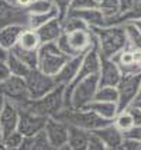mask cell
<instances>
[{
    "instance_id": "1",
    "label": "cell",
    "mask_w": 141,
    "mask_h": 150,
    "mask_svg": "<svg viewBox=\"0 0 141 150\" xmlns=\"http://www.w3.org/2000/svg\"><path fill=\"white\" fill-rule=\"evenodd\" d=\"M90 31L94 35L100 56H104V58L114 56L121 49H124L128 44L124 25L93 27L90 28Z\"/></svg>"
},
{
    "instance_id": "2",
    "label": "cell",
    "mask_w": 141,
    "mask_h": 150,
    "mask_svg": "<svg viewBox=\"0 0 141 150\" xmlns=\"http://www.w3.org/2000/svg\"><path fill=\"white\" fill-rule=\"evenodd\" d=\"M19 110L30 111L41 117H54L61 110L65 108V86H57L54 90L37 100H26L17 103Z\"/></svg>"
},
{
    "instance_id": "3",
    "label": "cell",
    "mask_w": 141,
    "mask_h": 150,
    "mask_svg": "<svg viewBox=\"0 0 141 150\" xmlns=\"http://www.w3.org/2000/svg\"><path fill=\"white\" fill-rule=\"evenodd\" d=\"M54 118L64 121L68 125L79 126L89 132L96 131L102 126L113 122V121L102 118L100 115H97L96 112H93L92 110H87V108H64L57 115H54Z\"/></svg>"
},
{
    "instance_id": "4",
    "label": "cell",
    "mask_w": 141,
    "mask_h": 150,
    "mask_svg": "<svg viewBox=\"0 0 141 150\" xmlns=\"http://www.w3.org/2000/svg\"><path fill=\"white\" fill-rule=\"evenodd\" d=\"M94 35L89 30H76L71 33H62L59 38L57 39V44L59 49L67 56H78L87 52L94 44Z\"/></svg>"
},
{
    "instance_id": "5",
    "label": "cell",
    "mask_w": 141,
    "mask_h": 150,
    "mask_svg": "<svg viewBox=\"0 0 141 150\" xmlns=\"http://www.w3.org/2000/svg\"><path fill=\"white\" fill-rule=\"evenodd\" d=\"M69 56L59 49L57 41L42 42L38 48V69L45 74L55 76L59 72V69L65 65Z\"/></svg>"
},
{
    "instance_id": "6",
    "label": "cell",
    "mask_w": 141,
    "mask_h": 150,
    "mask_svg": "<svg viewBox=\"0 0 141 150\" xmlns=\"http://www.w3.org/2000/svg\"><path fill=\"white\" fill-rule=\"evenodd\" d=\"M141 86V72L137 73H126L123 74L119 81L117 91H119V111L126 110L130 104H133L135 101V98L138 96Z\"/></svg>"
},
{
    "instance_id": "7",
    "label": "cell",
    "mask_w": 141,
    "mask_h": 150,
    "mask_svg": "<svg viewBox=\"0 0 141 150\" xmlns=\"http://www.w3.org/2000/svg\"><path fill=\"white\" fill-rule=\"evenodd\" d=\"M24 80H26V84H27L30 100H37V98L44 97L45 94H48L51 90H54L58 86L55 83L54 76L42 73L38 67L31 69L27 73V76L24 77Z\"/></svg>"
},
{
    "instance_id": "8",
    "label": "cell",
    "mask_w": 141,
    "mask_h": 150,
    "mask_svg": "<svg viewBox=\"0 0 141 150\" xmlns=\"http://www.w3.org/2000/svg\"><path fill=\"white\" fill-rule=\"evenodd\" d=\"M0 94L6 98L7 101H11L14 104L30 100L24 77L13 76V74L7 79L6 81L0 83Z\"/></svg>"
},
{
    "instance_id": "9",
    "label": "cell",
    "mask_w": 141,
    "mask_h": 150,
    "mask_svg": "<svg viewBox=\"0 0 141 150\" xmlns=\"http://www.w3.org/2000/svg\"><path fill=\"white\" fill-rule=\"evenodd\" d=\"M28 17L30 14L26 8L14 6L9 0H0V28L11 24L28 27Z\"/></svg>"
},
{
    "instance_id": "10",
    "label": "cell",
    "mask_w": 141,
    "mask_h": 150,
    "mask_svg": "<svg viewBox=\"0 0 141 150\" xmlns=\"http://www.w3.org/2000/svg\"><path fill=\"white\" fill-rule=\"evenodd\" d=\"M44 131L47 133L54 150L68 149V124L54 117H48Z\"/></svg>"
},
{
    "instance_id": "11",
    "label": "cell",
    "mask_w": 141,
    "mask_h": 150,
    "mask_svg": "<svg viewBox=\"0 0 141 150\" xmlns=\"http://www.w3.org/2000/svg\"><path fill=\"white\" fill-rule=\"evenodd\" d=\"M20 115H19V124H17V131L20 132L23 136H33L35 133L44 129L47 118L33 114L30 111H24V110H19Z\"/></svg>"
},
{
    "instance_id": "12",
    "label": "cell",
    "mask_w": 141,
    "mask_h": 150,
    "mask_svg": "<svg viewBox=\"0 0 141 150\" xmlns=\"http://www.w3.org/2000/svg\"><path fill=\"white\" fill-rule=\"evenodd\" d=\"M121 76H123V73H121L120 67L113 59L100 56L99 86H117Z\"/></svg>"
},
{
    "instance_id": "13",
    "label": "cell",
    "mask_w": 141,
    "mask_h": 150,
    "mask_svg": "<svg viewBox=\"0 0 141 150\" xmlns=\"http://www.w3.org/2000/svg\"><path fill=\"white\" fill-rule=\"evenodd\" d=\"M96 132L100 139L103 140V143H104V147L106 150H120L123 149V142H124V136H123V132L113 124V122H110V124L104 125V126H102L99 129H96Z\"/></svg>"
},
{
    "instance_id": "14",
    "label": "cell",
    "mask_w": 141,
    "mask_h": 150,
    "mask_svg": "<svg viewBox=\"0 0 141 150\" xmlns=\"http://www.w3.org/2000/svg\"><path fill=\"white\" fill-rule=\"evenodd\" d=\"M19 115H20V111H19L17 105L6 100V104L0 112V132L3 136L17 129Z\"/></svg>"
},
{
    "instance_id": "15",
    "label": "cell",
    "mask_w": 141,
    "mask_h": 150,
    "mask_svg": "<svg viewBox=\"0 0 141 150\" xmlns=\"http://www.w3.org/2000/svg\"><path fill=\"white\" fill-rule=\"evenodd\" d=\"M82 56L83 55H78V56H72L65 62V65L59 69V72L54 76L55 83L58 86H68L74 81V79L78 74L79 66L82 62Z\"/></svg>"
},
{
    "instance_id": "16",
    "label": "cell",
    "mask_w": 141,
    "mask_h": 150,
    "mask_svg": "<svg viewBox=\"0 0 141 150\" xmlns=\"http://www.w3.org/2000/svg\"><path fill=\"white\" fill-rule=\"evenodd\" d=\"M68 14H72L75 17L81 18L83 23H86L89 28L106 25V17L99 10V7H96V8H85V10H68Z\"/></svg>"
},
{
    "instance_id": "17",
    "label": "cell",
    "mask_w": 141,
    "mask_h": 150,
    "mask_svg": "<svg viewBox=\"0 0 141 150\" xmlns=\"http://www.w3.org/2000/svg\"><path fill=\"white\" fill-rule=\"evenodd\" d=\"M37 34L41 39V44L42 42H51V41H57L59 38L62 33H64V28H62V23L58 17L51 18L49 21H47L45 24H42L41 27H38Z\"/></svg>"
},
{
    "instance_id": "18",
    "label": "cell",
    "mask_w": 141,
    "mask_h": 150,
    "mask_svg": "<svg viewBox=\"0 0 141 150\" xmlns=\"http://www.w3.org/2000/svg\"><path fill=\"white\" fill-rule=\"evenodd\" d=\"M87 137L89 131H85L75 125H68V149L87 150Z\"/></svg>"
},
{
    "instance_id": "19",
    "label": "cell",
    "mask_w": 141,
    "mask_h": 150,
    "mask_svg": "<svg viewBox=\"0 0 141 150\" xmlns=\"http://www.w3.org/2000/svg\"><path fill=\"white\" fill-rule=\"evenodd\" d=\"M26 27L17 25V24H11V25H6L0 28V45L4 49L10 51L14 45H17L19 38H20L21 33L24 31Z\"/></svg>"
},
{
    "instance_id": "20",
    "label": "cell",
    "mask_w": 141,
    "mask_h": 150,
    "mask_svg": "<svg viewBox=\"0 0 141 150\" xmlns=\"http://www.w3.org/2000/svg\"><path fill=\"white\" fill-rule=\"evenodd\" d=\"M83 108L92 110V111L96 112L97 115H100L102 118L109 119V121H113L114 117H116L117 112H119V105H117V103H112V101L93 100V101H90V103H89L86 107H83Z\"/></svg>"
},
{
    "instance_id": "21",
    "label": "cell",
    "mask_w": 141,
    "mask_h": 150,
    "mask_svg": "<svg viewBox=\"0 0 141 150\" xmlns=\"http://www.w3.org/2000/svg\"><path fill=\"white\" fill-rule=\"evenodd\" d=\"M17 45L24 48V49H30V51H37L41 45V39L38 37V34L33 28H24V31L21 33L20 38Z\"/></svg>"
},
{
    "instance_id": "22",
    "label": "cell",
    "mask_w": 141,
    "mask_h": 150,
    "mask_svg": "<svg viewBox=\"0 0 141 150\" xmlns=\"http://www.w3.org/2000/svg\"><path fill=\"white\" fill-rule=\"evenodd\" d=\"M10 52L14 53L17 58L23 60L30 69H35L38 66V49L37 51H30V49H24L19 45H14Z\"/></svg>"
},
{
    "instance_id": "23",
    "label": "cell",
    "mask_w": 141,
    "mask_h": 150,
    "mask_svg": "<svg viewBox=\"0 0 141 150\" xmlns=\"http://www.w3.org/2000/svg\"><path fill=\"white\" fill-rule=\"evenodd\" d=\"M6 62H7V65H9V67H10V72H11L13 76L26 77V76H27V73L31 70V69H30V67H28L23 60H20V59L17 58L14 53L10 52V51H9V56H7Z\"/></svg>"
},
{
    "instance_id": "24",
    "label": "cell",
    "mask_w": 141,
    "mask_h": 150,
    "mask_svg": "<svg viewBox=\"0 0 141 150\" xmlns=\"http://www.w3.org/2000/svg\"><path fill=\"white\" fill-rule=\"evenodd\" d=\"M55 17H59V13H58L57 7L52 8L51 11H48V13L30 14V17H28V28L37 30L38 27H41L42 24H45L47 21H49L51 18H55Z\"/></svg>"
},
{
    "instance_id": "25",
    "label": "cell",
    "mask_w": 141,
    "mask_h": 150,
    "mask_svg": "<svg viewBox=\"0 0 141 150\" xmlns=\"http://www.w3.org/2000/svg\"><path fill=\"white\" fill-rule=\"evenodd\" d=\"M94 100L99 101H112V103H117L119 101V91L116 86H99Z\"/></svg>"
},
{
    "instance_id": "26",
    "label": "cell",
    "mask_w": 141,
    "mask_h": 150,
    "mask_svg": "<svg viewBox=\"0 0 141 150\" xmlns=\"http://www.w3.org/2000/svg\"><path fill=\"white\" fill-rule=\"evenodd\" d=\"M62 23V28H64V33H71V31H76V30H89L86 23H83L81 18L75 17L72 14H68L61 20Z\"/></svg>"
},
{
    "instance_id": "27",
    "label": "cell",
    "mask_w": 141,
    "mask_h": 150,
    "mask_svg": "<svg viewBox=\"0 0 141 150\" xmlns=\"http://www.w3.org/2000/svg\"><path fill=\"white\" fill-rule=\"evenodd\" d=\"M97 7L104 14L106 20L112 18L120 13V0H100Z\"/></svg>"
},
{
    "instance_id": "28",
    "label": "cell",
    "mask_w": 141,
    "mask_h": 150,
    "mask_svg": "<svg viewBox=\"0 0 141 150\" xmlns=\"http://www.w3.org/2000/svg\"><path fill=\"white\" fill-rule=\"evenodd\" d=\"M124 30L127 34V46L133 48V49H141V33L135 28L131 23H126L124 24Z\"/></svg>"
},
{
    "instance_id": "29",
    "label": "cell",
    "mask_w": 141,
    "mask_h": 150,
    "mask_svg": "<svg viewBox=\"0 0 141 150\" xmlns=\"http://www.w3.org/2000/svg\"><path fill=\"white\" fill-rule=\"evenodd\" d=\"M23 135L20 132L17 131H13L10 133H7L3 136V146L6 150H20L21 147V143H23Z\"/></svg>"
},
{
    "instance_id": "30",
    "label": "cell",
    "mask_w": 141,
    "mask_h": 150,
    "mask_svg": "<svg viewBox=\"0 0 141 150\" xmlns=\"http://www.w3.org/2000/svg\"><path fill=\"white\" fill-rule=\"evenodd\" d=\"M113 124L116 125L121 132H126L134 126L133 118H131V115H130V112H128L127 110H123V111L117 112V115H116L113 119Z\"/></svg>"
},
{
    "instance_id": "31",
    "label": "cell",
    "mask_w": 141,
    "mask_h": 150,
    "mask_svg": "<svg viewBox=\"0 0 141 150\" xmlns=\"http://www.w3.org/2000/svg\"><path fill=\"white\" fill-rule=\"evenodd\" d=\"M52 8H55L52 0H34L26 10L28 14H42L51 11Z\"/></svg>"
},
{
    "instance_id": "32",
    "label": "cell",
    "mask_w": 141,
    "mask_h": 150,
    "mask_svg": "<svg viewBox=\"0 0 141 150\" xmlns=\"http://www.w3.org/2000/svg\"><path fill=\"white\" fill-rule=\"evenodd\" d=\"M33 150H54L44 129L33 135Z\"/></svg>"
},
{
    "instance_id": "33",
    "label": "cell",
    "mask_w": 141,
    "mask_h": 150,
    "mask_svg": "<svg viewBox=\"0 0 141 150\" xmlns=\"http://www.w3.org/2000/svg\"><path fill=\"white\" fill-rule=\"evenodd\" d=\"M87 150H106L104 143L100 139V136L96 132H89V137H87Z\"/></svg>"
},
{
    "instance_id": "34",
    "label": "cell",
    "mask_w": 141,
    "mask_h": 150,
    "mask_svg": "<svg viewBox=\"0 0 141 150\" xmlns=\"http://www.w3.org/2000/svg\"><path fill=\"white\" fill-rule=\"evenodd\" d=\"M96 0H72L69 10H85V8H96L97 7Z\"/></svg>"
},
{
    "instance_id": "35",
    "label": "cell",
    "mask_w": 141,
    "mask_h": 150,
    "mask_svg": "<svg viewBox=\"0 0 141 150\" xmlns=\"http://www.w3.org/2000/svg\"><path fill=\"white\" fill-rule=\"evenodd\" d=\"M71 1H72V0H52L54 6L57 7V10H58V13H59V17H58L59 20H62L67 16L68 10H69V7H71Z\"/></svg>"
},
{
    "instance_id": "36",
    "label": "cell",
    "mask_w": 141,
    "mask_h": 150,
    "mask_svg": "<svg viewBox=\"0 0 141 150\" xmlns=\"http://www.w3.org/2000/svg\"><path fill=\"white\" fill-rule=\"evenodd\" d=\"M128 112H130V115H131V118H133V122H134V125H141V110L137 107V105L133 103V104H130L126 108Z\"/></svg>"
},
{
    "instance_id": "37",
    "label": "cell",
    "mask_w": 141,
    "mask_h": 150,
    "mask_svg": "<svg viewBox=\"0 0 141 150\" xmlns=\"http://www.w3.org/2000/svg\"><path fill=\"white\" fill-rule=\"evenodd\" d=\"M123 136L128 137V139H134V140L141 142V125H134L131 129L123 132Z\"/></svg>"
},
{
    "instance_id": "38",
    "label": "cell",
    "mask_w": 141,
    "mask_h": 150,
    "mask_svg": "<svg viewBox=\"0 0 141 150\" xmlns=\"http://www.w3.org/2000/svg\"><path fill=\"white\" fill-rule=\"evenodd\" d=\"M10 76H11V72H10V67L7 65V62L6 60H0V83L6 81Z\"/></svg>"
},
{
    "instance_id": "39",
    "label": "cell",
    "mask_w": 141,
    "mask_h": 150,
    "mask_svg": "<svg viewBox=\"0 0 141 150\" xmlns=\"http://www.w3.org/2000/svg\"><path fill=\"white\" fill-rule=\"evenodd\" d=\"M123 149H124V150H141V142L134 140V139L124 137V142H123Z\"/></svg>"
},
{
    "instance_id": "40",
    "label": "cell",
    "mask_w": 141,
    "mask_h": 150,
    "mask_svg": "<svg viewBox=\"0 0 141 150\" xmlns=\"http://www.w3.org/2000/svg\"><path fill=\"white\" fill-rule=\"evenodd\" d=\"M7 56H9V51L0 45V60H6Z\"/></svg>"
},
{
    "instance_id": "41",
    "label": "cell",
    "mask_w": 141,
    "mask_h": 150,
    "mask_svg": "<svg viewBox=\"0 0 141 150\" xmlns=\"http://www.w3.org/2000/svg\"><path fill=\"white\" fill-rule=\"evenodd\" d=\"M131 24H133V25H134L135 28H137V30H138V31L141 33V18L133 20V21H131Z\"/></svg>"
},
{
    "instance_id": "42",
    "label": "cell",
    "mask_w": 141,
    "mask_h": 150,
    "mask_svg": "<svg viewBox=\"0 0 141 150\" xmlns=\"http://www.w3.org/2000/svg\"><path fill=\"white\" fill-rule=\"evenodd\" d=\"M4 104H6V98H4L3 96H1V94H0V112H1V110H3Z\"/></svg>"
},
{
    "instance_id": "43",
    "label": "cell",
    "mask_w": 141,
    "mask_h": 150,
    "mask_svg": "<svg viewBox=\"0 0 141 150\" xmlns=\"http://www.w3.org/2000/svg\"><path fill=\"white\" fill-rule=\"evenodd\" d=\"M0 149H4V146H3V135H1V132H0Z\"/></svg>"
},
{
    "instance_id": "44",
    "label": "cell",
    "mask_w": 141,
    "mask_h": 150,
    "mask_svg": "<svg viewBox=\"0 0 141 150\" xmlns=\"http://www.w3.org/2000/svg\"><path fill=\"white\" fill-rule=\"evenodd\" d=\"M134 104L137 105V107H138V108L141 110V100H135V101H134Z\"/></svg>"
},
{
    "instance_id": "45",
    "label": "cell",
    "mask_w": 141,
    "mask_h": 150,
    "mask_svg": "<svg viewBox=\"0 0 141 150\" xmlns=\"http://www.w3.org/2000/svg\"><path fill=\"white\" fill-rule=\"evenodd\" d=\"M135 100H141V86H140V91H138V96H137V98Z\"/></svg>"
},
{
    "instance_id": "46",
    "label": "cell",
    "mask_w": 141,
    "mask_h": 150,
    "mask_svg": "<svg viewBox=\"0 0 141 150\" xmlns=\"http://www.w3.org/2000/svg\"><path fill=\"white\" fill-rule=\"evenodd\" d=\"M96 1H97V3H99V1H100V0H96Z\"/></svg>"
}]
</instances>
